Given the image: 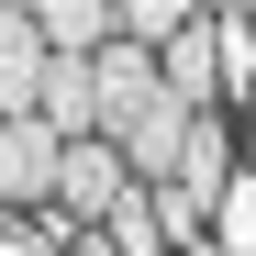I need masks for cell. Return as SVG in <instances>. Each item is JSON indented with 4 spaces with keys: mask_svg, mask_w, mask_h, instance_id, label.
Instances as JSON below:
<instances>
[{
    "mask_svg": "<svg viewBox=\"0 0 256 256\" xmlns=\"http://www.w3.org/2000/svg\"><path fill=\"white\" fill-rule=\"evenodd\" d=\"M0 256H34V245H22V234H12V223H0Z\"/></svg>",
    "mask_w": 256,
    "mask_h": 256,
    "instance_id": "8992f818",
    "label": "cell"
},
{
    "mask_svg": "<svg viewBox=\"0 0 256 256\" xmlns=\"http://www.w3.org/2000/svg\"><path fill=\"white\" fill-rule=\"evenodd\" d=\"M90 234H100L112 256H167V245H156V200H145V190H122V200L100 212V223H90Z\"/></svg>",
    "mask_w": 256,
    "mask_h": 256,
    "instance_id": "5b68a950",
    "label": "cell"
},
{
    "mask_svg": "<svg viewBox=\"0 0 256 256\" xmlns=\"http://www.w3.org/2000/svg\"><path fill=\"white\" fill-rule=\"evenodd\" d=\"M34 34H45V56H100L112 45V0H45Z\"/></svg>",
    "mask_w": 256,
    "mask_h": 256,
    "instance_id": "277c9868",
    "label": "cell"
},
{
    "mask_svg": "<svg viewBox=\"0 0 256 256\" xmlns=\"http://www.w3.org/2000/svg\"><path fill=\"white\" fill-rule=\"evenodd\" d=\"M56 200V134L34 112H0V212H45Z\"/></svg>",
    "mask_w": 256,
    "mask_h": 256,
    "instance_id": "6da1fadb",
    "label": "cell"
},
{
    "mask_svg": "<svg viewBox=\"0 0 256 256\" xmlns=\"http://www.w3.org/2000/svg\"><path fill=\"white\" fill-rule=\"evenodd\" d=\"M167 256H212V245H167Z\"/></svg>",
    "mask_w": 256,
    "mask_h": 256,
    "instance_id": "52a82bcc",
    "label": "cell"
},
{
    "mask_svg": "<svg viewBox=\"0 0 256 256\" xmlns=\"http://www.w3.org/2000/svg\"><path fill=\"white\" fill-rule=\"evenodd\" d=\"M245 122H256V78H245Z\"/></svg>",
    "mask_w": 256,
    "mask_h": 256,
    "instance_id": "ba28073f",
    "label": "cell"
},
{
    "mask_svg": "<svg viewBox=\"0 0 256 256\" xmlns=\"http://www.w3.org/2000/svg\"><path fill=\"white\" fill-rule=\"evenodd\" d=\"M245 45H256V12H245Z\"/></svg>",
    "mask_w": 256,
    "mask_h": 256,
    "instance_id": "9c48e42d",
    "label": "cell"
},
{
    "mask_svg": "<svg viewBox=\"0 0 256 256\" xmlns=\"http://www.w3.org/2000/svg\"><path fill=\"white\" fill-rule=\"evenodd\" d=\"M34 78H45V34L34 12H0V112H34Z\"/></svg>",
    "mask_w": 256,
    "mask_h": 256,
    "instance_id": "3957f363",
    "label": "cell"
},
{
    "mask_svg": "<svg viewBox=\"0 0 256 256\" xmlns=\"http://www.w3.org/2000/svg\"><path fill=\"white\" fill-rule=\"evenodd\" d=\"M122 190H134V178H122V156H112L100 134H78V145H56V212H67L78 234H90V223H100V212H112Z\"/></svg>",
    "mask_w": 256,
    "mask_h": 256,
    "instance_id": "7a4b0ae2",
    "label": "cell"
}]
</instances>
